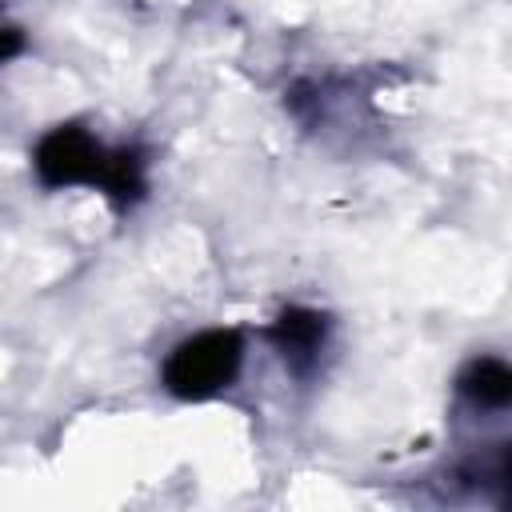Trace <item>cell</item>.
Returning <instances> with one entry per match:
<instances>
[{
  "label": "cell",
  "mask_w": 512,
  "mask_h": 512,
  "mask_svg": "<svg viewBox=\"0 0 512 512\" xmlns=\"http://www.w3.org/2000/svg\"><path fill=\"white\" fill-rule=\"evenodd\" d=\"M324 332H328V324H324L320 312H312V308H284V312L272 320L268 340L276 344V352H280L292 368L304 372V368L316 360V352H320V344H324Z\"/></svg>",
  "instance_id": "obj_3"
},
{
  "label": "cell",
  "mask_w": 512,
  "mask_h": 512,
  "mask_svg": "<svg viewBox=\"0 0 512 512\" xmlns=\"http://www.w3.org/2000/svg\"><path fill=\"white\" fill-rule=\"evenodd\" d=\"M240 360H244L240 332L232 328L196 332L184 344H176L172 356L164 360V388L176 400H208L236 380Z\"/></svg>",
  "instance_id": "obj_1"
},
{
  "label": "cell",
  "mask_w": 512,
  "mask_h": 512,
  "mask_svg": "<svg viewBox=\"0 0 512 512\" xmlns=\"http://www.w3.org/2000/svg\"><path fill=\"white\" fill-rule=\"evenodd\" d=\"M20 48H24V36H20L16 28H0V64L12 60Z\"/></svg>",
  "instance_id": "obj_6"
},
{
  "label": "cell",
  "mask_w": 512,
  "mask_h": 512,
  "mask_svg": "<svg viewBox=\"0 0 512 512\" xmlns=\"http://www.w3.org/2000/svg\"><path fill=\"white\" fill-rule=\"evenodd\" d=\"M108 152L84 132V128H52L40 144H36V176L48 188H68V184H100Z\"/></svg>",
  "instance_id": "obj_2"
},
{
  "label": "cell",
  "mask_w": 512,
  "mask_h": 512,
  "mask_svg": "<svg viewBox=\"0 0 512 512\" xmlns=\"http://www.w3.org/2000/svg\"><path fill=\"white\" fill-rule=\"evenodd\" d=\"M460 392L476 404V408H504L512 400V372L504 360H472L464 372H460Z\"/></svg>",
  "instance_id": "obj_4"
},
{
  "label": "cell",
  "mask_w": 512,
  "mask_h": 512,
  "mask_svg": "<svg viewBox=\"0 0 512 512\" xmlns=\"http://www.w3.org/2000/svg\"><path fill=\"white\" fill-rule=\"evenodd\" d=\"M100 188L116 200V204H132L144 192V168L136 152H108L104 172H100Z\"/></svg>",
  "instance_id": "obj_5"
}]
</instances>
